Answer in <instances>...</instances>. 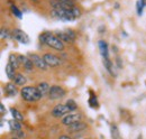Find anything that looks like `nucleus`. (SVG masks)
Returning <instances> with one entry per match:
<instances>
[{
    "label": "nucleus",
    "instance_id": "obj_17",
    "mask_svg": "<svg viewBox=\"0 0 146 139\" xmlns=\"http://www.w3.org/2000/svg\"><path fill=\"white\" fill-rule=\"evenodd\" d=\"M8 63L11 64V66L15 68V69H18L19 66H20V62H19V60H18V56H16V55H14V54L9 55V62H8Z\"/></svg>",
    "mask_w": 146,
    "mask_h": 139
},
{
    "label": "nucleus",
    "instance_id": "obj_30",
    "mask_svg": "<svg viewBox=\"0 0 146 139\" xmlns=\"http://www.w3.org/2000/svg\"><path fill=\"white\" fill-rule=\"evenodd\" d=\"M58 139H72L70 136H68V135H61L60 137H58Z\"/></svg>",
    "mask_w": 146,
    "mask_h": 139
},
{
    "label": "nucleus",
    "instance_id": "obj_7",
    "mask_svg": "<svg viewBox=\"0 0 146 139\" xmlns=\"http://www.w3.org/2000/svg\"><path fill=\"white\" fill-rule=\"evenodd\" d=\"M29 58L33 61L34 65L36 66L37 69L42 70V71H46V70L48 69V65L45 63L44 58L40 57L39 55H37V54H31L29 55Z\"/></svg>",
    "mask_w": 146,
    "mask_h": 139
},
{
    "label": "nucleus",
    "instance_id": "obj_33",
    "mask_svg": "<svg viewBox=\"0 0 146 139\" xmlns=\"http://www.w3.org/2000/svg\"><path fill=\"white\" fill-rule=\"evenodd\" d=\"M35 1H36V0H35Z\"/></svg>",
    "mask_w": 146,
    "mask_h": 139
},
{
    "label": "nucleus",
    "instance_id": "obj_4",
    "mask_svg": "<svg viewBox=\"0 0 146 139\" xmlns=\"http://www.w3.org/2000/svg\"><path fill=\"white\" fill-rule=\"evenodd\" d=\"M79 121H82V115L81 113H78V112L69 113V115H66L65 117H63L61 119V123L64 124V126H66V127H69V126H71L73 123Z\"/></svg>",
    "mask_w": 146,
    "mask_h": 139
},
{
    "label": "nucleus",
    "instance_id": "obj_6",
    "mask_svg": "<svg viewBox=\"0 0 146 139\" xmlns=\"http://www.w3.org/2000/svg\"><path fill=\"white\" fill-rule=\"evenodd\" d=\"M42 57L44 58L45 63H46L48 66H51V68L58 66V65L61 64V60H60V57L56 56V55H54V54H52V53H46V54H44Z\"/></svg>",
    "mask_w": 146,
    "mask_h": 139
},
{
    "label": "nucleus",
    "instance_id": "obj_29",
    "mask_svg": "<svg viewBox=\"0 0 146 139\" xmlns=\"http://www.w3.org/2000/svg\"><path fill=\"white\" fill-rule=\"evenodd\" d=\"M0 111H1V115H2V116L6 115V109H5V105L2 103L0 104Z\"/></svg>",
    "mask_w": 146,
    "mask_h": 139
},
{
    "label": "nucleus",
    "instance_id": "obj_8",
    "mask_svg": "<svg viewBox=\"0 0 146 139\" xmlns=\"http://www.w3.org/2000/svg\"><path fill=\"white\" fill-rule=\"evenodd\" d=\"M13 37L19 42L20 44H28L29 43V37H28V35L26 34L25 32H23L21 29H14L13 30Z\"/></svg>",
    "mask_w": 146,
    "mask_h": 139
},
{
    "label": "nucleus",
    "instance_id": "obj_24",
    "mask_svg": "<svg viewBox=\"0 0 146 139\" xmlns=\"http://www.w3.org/2000/svg\"><path fill=\"white\" fill-rule=\"evenodd\" d=\"M11 11L14 13V15H16L18 18H21V13L18 10V8H17V7H15L14 5H11Z\"/></svg>",
    "mask_w": 146,
    "mask_h": 139
},
{
    "label": "nucleus",
    "instance_id": "obj_20",
    "mask_svg": "<svg viewBox=\"0 0 146 139\" xmlns=\"http://www.w3.org/2000/svg\"><path fill=\"white\" fill-rule=\"evenodd\" d=\"M68 108H69V110L71 111V112H73V111H75L76 109H78V104H76V102L74 101V100H72V99H70V100H68L66 101V104H65Z\"/></svg>",
    "mask_w": 146,
    "mask_h": 139
},
{
    "label": "nucleus",
    "instance_id": "obj_23",
    "mask_svg": "<svg viewBox=\"0 0 146 139\" xmlns=\"http://www.w3.org/2000/svg\"><path fill=\"white\" fill-rule=\"evenodd\" d=\"M144 6H145V3H144L143 0H138V1H137V13H138V15H142Z\"/></svg>",
    "mask_w": 146,
    "mask_h": 139
},
{
    "label": "nucleus",
    "instance_id": "obj_3",
    "mask_svg": "<svg viewBox=\"0 0 146 139\" xmlns=\"http://www.w3.org/2000/svg\"><path fill=\"white\" fill-rule=\"evenodd\" d=\"M71 111L69 110V108L65 105V104H56L54 108L52 109V111H51V115L54 117V118H63V117H65L66 115H69Z\"/></svg>",
    "mask_w": 146,
    "mask_h": 139
},
{
    "label": "nucleus",
    "instance_id": "obj_10",
    "mask_svg": "<svg viewBox=\"0 0 146 139\" xmlns=\"http://www.w3.org/2000/svg\"><path fill=\"white\" fill-rule=\"evenodd\" d=\"M84 129H87V123H84V122H82V121L75 122V123H73V124L68 127V130H69L70 132H73V134H74V132L83 131Z\"/></svg>",
    "mask_w": 146,
    "mask_h": 139
},
{
    "label": "nucleus",
    "instance_id": "obj_2",
    "mask_svg": "<svg viewBox=\"0 0 146 139\" xmlns=\"http://www.w3.org/2000/svg\"><path fill=\"white\" fill-rule=\"evenodd\" d=\"M20 95L25 101H28V102L38 101L40 98H43L38 89L34 87H24L20 90Z\"/></svg>",
    "mask_w": 146,
    "mask_h": 139
},
{
    "label": "nucleus",
    "instance_id": "obj_27",
    "mask_svg": "<svg viewBox=\"0 0 146 139\" xmlns=\"http://www.w3.org/2000/svg\"><path fill=\"white\" fill-rule=\"evenodd\" d=\"M6 37H8V30L5 29V28H2L1 29V39H5Z\"/></svg>",
    "mask_w": 146,
    "mask_h": 139
},
{
    "label": "nucleus",
    "instance_id": "obj_22",
    "mask_svg": "<svg viewBox=\"0 0 146 139\" xmlns=\"http://www.w3.org/2000/svg\"><path fill=\"white\" fill-rule=\"evenodd\" d=\"M10 126H11V129H13V130H15V131H20V130H21V124H20V121L14 120V121L10 122Z\"/></svg>",
    "mask_w": 146,
    "mask_h": 139
},
{
    "label": "nucleus",
    "instance_id": "obj_14",
    "mask_svg": "<svg viewBox=\"0 0 146 139\" xmlns=\"http://www.w3.org/2000/svg\"><path fill=\"white\" fill-rule=\"evenodd\" d=\"M14 82H15V84L18 85V87H24V85L26 84V82H27V79H26V76H24L23 74L17 73L16 76H15V79H14Z\"/></svg>",
    "mask_w": 146,
    "mask_h": 139
},
{
    "label": "nucleus",
    "instance_id": "obj_18",
    "mask_svg": "<svg viewBox=\"0 0 146 139\" xmlns=\"http://www.w3.org/2000/svg\"><path fill=\"white\" fill-rule=\"evenodd\" d=\"M55 35H56L63 43H72L71 38L69 37V35L66 34V32H56Z\"/></svg>",
    "mask_w": 146,
    "mask_h": 139
},
{
    "label": "nucleus",
    "instance_id": "obj_16",
    "mask_svg": "<svg viewBox=\"0 0 146 139\" xmlns=\"http://www.w3.org/2000/svg\"><path fill=\"white\" fill-rule=\"evenodd\" d=\"M110 135H111V138L112 139H121L120 132H119V130H118L116 124H111V127H110Z\"/></svg>",
    "mask_w": 146,
    "mask_h": 139
},
{
    "label": "nucleus",
    "instance_id": "obj_26",
    "mask_svg": "<svg viewBox=\"0 0 146 139\" xmlns=\"http://www.w3.org/2000/svg\"><path fill=\"white\" fill-rule=\"evenodd\" d=\"M66 34L69 35V37L71 38V40H72V42L75 40V37H76V36H75V33H74L73 30H66Z\"/></svg>",
    "mask_w": 146,
    "mask_h": 139
},
{
    "label": "nucleus",
    "instance_id": "obj_5",
    "mask_svg": "<svg viewBox=\"0 0 146 139\" xmlns=\"http://www.w3.org/2000/svg\"><path fill=\"white\" fill-rule=\"evenodd\" d=\"M64 95H65V90L63 87L60 85H52L47 97L51 100H58V99L64 98Z\"/></svg>",
    "mask_w": 146,
    "mask_h": 139
},
{
    "label": "nucleus",
    "instance_id": "obj_21",
    "mask_svg": "<svg viewBox=\"0 0 146 139\" xmlns=\"http://www.w3.org/2000/svg\"><path fill=\"white\" fill-rule=\"evenodd\" d=\"M104 65H105L106 70L109 72L110 74H112V75H113V71H112V63L109 61V58H104Z\"/></svg>",
    "mask_w": 146,
    "mask_h": 139
},
{
    "label": "nucleus",
    "instance_id": "obj_19",
    "mask_svg": "<svg viewBox=\"0 0 146 139\" xmlns=\"http://www.w3.org/2000/svg\"><path fill=\"white\" fill-rule=\"evenodd\" d=\"M10 112H11V116H13L14 120L23 121L24 117H23V115H21V112H20V111H18L17 109H11V110H10Z\"/></svg>",
    "mask_w": 146,
    "mask_h": 139
},
{
    "label": "nucleus",
    "instance_id": "obj_15",
    "mask_svg": "<svg viewBox=\"0 0 146 139\" xmlns=\"http://www.w3.org/2000/svg\"><path fill=\"white\" fill-rule=\"evenodd\" d=\"M15 68H13L11 66V64H7L6 65V69H5V71H6V75H7V77L9 79V80H14L15 79V76H16V72H15Z\"/></svg>",
    "mask_w": 146,
    "mask_h": 139
},
{
    "label": "nucleus",
    "instance_id": "obj_1",
    "mask_svg": "<svg viewBox=\"0 0 146 139\" xmlns=\"http://www.w3.org/2000/svg\"><path fill=\"white\" fill-rule=\"evenodd\" d=\"M39 40L42 44L47 45L48 47L53 48L55 51L62 52L64 50V43L56 36L55 34H51V33H43L39 36Z\"/></svg>",
    "mask_w": 146,
    "mask_h": 139
},
{
    "label": "nucleus",
    "instance_id": "obj_11",
    "mask_svg": "<svg viewBox=\"0 0 146 139\" xmlns=\"http://www.w3.org/2000/svg\"><path fill=\"white\" fill-rule=\"evenodd\" d=\"M36 87L38 89V91H39V93H40L42 97L48 95V92L51 90V85L48 83H46V82H40Z\"/></svg>",
    "mask_w": 146,
    "mask_h": 139
},
{
    "label": "nucleus",
    "instance_id": "obj_25",
    "mask_svg": "<svg viewBox=\"0 0 146 139\" xmlns=\"http://www.w3.org/2000/svg\"><path fill=\"white\" fill-rule=\"evenodd\" d=\"M71 11H72V14H73V16L76 18V17H79L80 16V9H78L75 6L73 7L72 9H71Z\"/></svg>",
    "mask_w": 146,
    "mask_h": 139
},
{
    "label": "nucleus",
    "instance_id": "obj_28",
    "mask_svg": "<svg viewBox=\"0 0 146 139\" xmlns=\"http://www.w3.org/2000/svg\"><path fill=\"white\" fill-rule=\"evenodd\" d=\"M56 1H58L60 3H65V5H74L72 0H56Z\"/></svg>",
    "mask_w": 146,
    "mask_h": 139
},
{
    "label": "nucleus",
    "instance_id": "obj_32",
    "mask_svg": "<svg viewBox=\"0 0 146 139\" xmlns=\"http://www.w3.org/2000/svg\"><path fill=\"white\" fill-rule=\"evenodd\" d=\"M144 1V3H145V6H146V0H143Z\"/></svg>",
    "mask_w": 146,
    "mask_h": 139
},
{
    "label": "nucleus",
    "instance_id": "obj_13",
    "mask_svg": "<svg viewBox=\"0 0 146 139\" xmlns=\"http://www.w3.org/2000/svg\"><path fill=\"white\" fill-rule=\"evenodd\" d=\"M5 91L9 97H14V95L17 94V87L13 83H7L6 87H5Z\"/></svg>",
    "mask_w": 146,
    "mask_h": 139
},
{
    "label": "nucleus",
    "instance_id": "obj_31",
    "mask_svg": "<svg viewBox=\"0 0 146 139\" xmlns=\"http://www.w3.org/2000/svg\"><path fill=\"white\" fill-rule=\"evenodd\" d=\"M11 139H20V138H18V137H13Z\"/></svg>",
    "mask_w": 146,
    "mask_h": 139
},
{
    "label": "nucleus",
    "instance_id": "obj_9",
    "mask_svg": "<svg viewBox=\"0 0 146 139\" xmlns=\"http://www.w3.org/2000/svg\"><path fill=\"white\" fill-rule=\"evenodd\" d=\"M18 60H19V62H20V64H23L24 69L26 70L27 72L33 71V69H34V66H35V65H34L33 61H32L29 57L24 56V55H18Z\"/></svg>",
    "mask_w": 146,
    "mask_h": 139
},
{
    "label": "nucleus",
    "instance_id": "obj_12",
    "mask_svg": "<svg viewBox=\"0 0 146 139\" xmlns=\"http://www.w3.org/2000/svg\"><path fill=\"white\" fill-rule=\"evenodd\" d=\"M99 48L104 58H109V53H108V45L105 40H100L99 42Z\"/></svg>",
    "mask_w": 146,
    "mask_h": 139
}]
</instances>
